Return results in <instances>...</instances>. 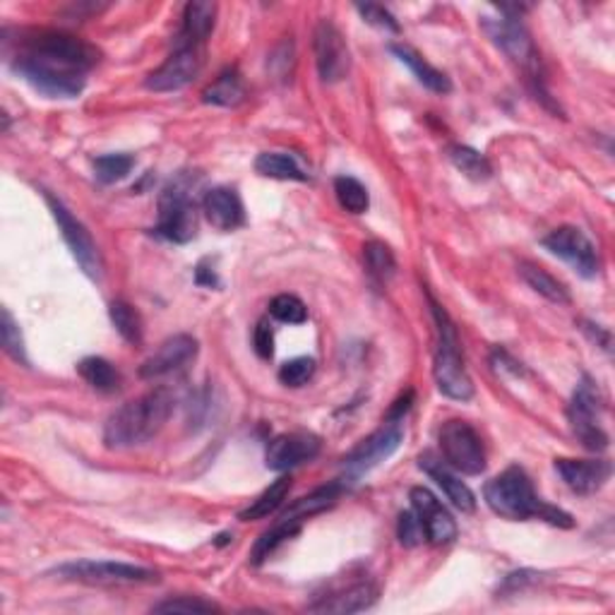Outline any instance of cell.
Wrapping results in <instances>:
<instances>
[{
  "instance_id": "1",
  "label": "cell",
  "mask_w": 615,
  "mask_h": 615,
  "mask_svg": "<svg viewBox=\"0 0 615 615\" xmlns=\"http://www.w3.org/2000/svg\"><path fill=\"white\" fill-rule=\"evenodd\" d=\"M102 52L90 42L66 32H24L20 52L12 58V72L34 92L48 99H75L87 84V72L96 68Z\"/></svg>"
},
{
  "instance_id": "2",
  "label": "cell",
  "mask_w": 615,
  "mask_h": 615,
  "mask_svg": "<svg viewBox=\"0 0 615 615\" xmlns=\"http://www.w3.org/2000/svg\"><path fill=\"white\" fill-rule=\"evenodd\" d=\"M483 498L496 514L512 522L542 520L560 526V529H572L574 526L572 514L544 503L536 496L532 479L522 467H510L503 474H498L493 481H488L483 488Z\"/></svg>"
},
{
  "instance_id": "3",
  "label": "cell",
  "mask_w": 615,
  "mask_h": 615,
  "mask_svg": "<svg viewBox=\"0 0 615 615\" xmlns=\"http://www.w3.org/2000/svg\"><path fill=\"white\" fill-rule=\"evenodd\" d=\"M173 407L175 399L167 387H157V390L123 405L118 411H113L106 421V447L130 449L149 443L164 429L167 421L171 419Z\"/></svg>"
},
{
  "instance_id": "4",
  "label": "cell",
  "mask_w": 615,
  "mask_h": 615,
  "mask_svg": "<svg viewBox=\"0 0 615 615\" xmlns=\"http://www.w3.org/2000/svg\"><path fill=\"white\" fill-rule=\"evenodd\" d=\"M431 312L435 320V358H433V375L435 385L445 397L457 401H469L474 397V383L464 368L462 344L455 322L449 320L445 308H441L431 298Z\"/></svg>"
},
{
  "instance_id": "5",
  "label": "cell",
  "mask_w": 615,
  "mask_h": 615,
  "mask_svg": "<svg viewBox=\"0 0 615 615\" xmlns=\"http://www.w3.org/2000/svg\"><path fill=\"white\" fill-rule=\"evenodd\" d=\"M339 496H342V483H328V486L316 488V491L304 498H298L294 505H288L282 512L277 524L258 538V544L253 546V554H250V562L253 565L265 562L284 542L296 536L300 532V526H304L310 517H316V514L330 510L339 500Z\"/></svg>"
},
{
  "instance_id": "6",
  "label": "cell",
  "mask_w": 615,
  "mask_h": 615,
  "mask_svg": "<svg viewBox=\"0 0 615 615\" xmlns=\"http://www.w3.org/2000/svg\"><path fill=\"white\" fill-rule=\"evenodd\" d=\"M157 236L171 243H191L197 236V209L191 195V183L185 175L171 181L159 197V221Z\"/></svg>"
},
{
  "instance_id": "7",
  "label": "cell",
  "mask_w": 615,
  "mask_h": 615,
  "mask_svg": "<svg viewBox=\"0 0 615 615\" xmlns=\"http://www.w3.org/2000/svg\"><path fill=\"white\" fill-rule=\"evenodd\" d=\"M481 27L488 34V39H491L500 52H503L510 60L517 62V66L529 75V80H534L536 84V94L546 99V92L542 90V75H538V54L532 44L529 32L524 30L520 18L500 12V18H483Z\"/></svg>"
},
{
  "instance_id": "8",
  "label": "cell",
  "mask_w": 615,
  "mask_h": 615,
  "mask_svg": "<svg viewBox=\"0 0 615 615\" xmlns=\"http://www.w3.org/2000/svg\"><path fill=\"white\" fill-rule=\"evenodd\" d=\"M58 580L80 582L92 586H130V584H152L159 580L155 570L140 565L116 562V560H78L66 562L54 570Z\"/></svg>"
},
{
  "instance_id": "9",
  "label": "cell",
  "mask_w": 615,
  "mask_h": 615,
  "mask_svg": "<svg viewBox=\"0 0 615 615\" xmlns=\"http://www.w3.org/2000/svg\"><path fill=\"white\" fill-rule=\"evenodd\" d=\"M601 411H604V399H601L596 383L584 375L572 395L568 419L577 441L592 452H604L608 447V433L601 425Z\"/></svg>"
},
{
  "instance_id": "10",
  "label": "cell",
  "mask_w": 615,
  "mask_h": 615,
  "mask_svg": "<svg viewBox=\"0 0 615 615\" xmlns=\"http://www.w3.org/2000/svg\"><path fill=\"white\" fill-rule=\"evenodd\" d=\"M405 419H390L387 417L383 425L366 441H361L354 449L344 457V474L349 481H358L363 476L371 474L375 467H380L383 462L390 459L405 441V429H401Z\"/></svg>"
},
{
  "instance_id": "11",
  "label": "cell",
  "mask_w": 615,
  "mask_h": 615,
  "mask_svg": "<svg viewBox=\"0 0 615 615\" xmlns=\"http://www.w3.org/2000/svg\"><path fill=\"white\" fill-rule=\"evenodd\" d=\"M441 449L452 469L467 476H479L486 471V449L481 435L467 421L452 419L441 429Z\"/></svg>"
},
{
  "instance_id": "12",
  "label": "cell",
  "mask_w": 615,
  "mask_h": 615,
  "mask_svg": "<svg viewBox=\"0 0 615 615\" xmlns=\"http://www.w3.org/2000/svg\"><path fill=\"white\" fill-rule=\"evenodd\" d=\"M46 203H48V209H52V215L58 224L62 241L68 243L70 253H72L75 260H78V265L82 267V272L94 282L102 280V270H104L102 255H99V248L94 243L92 234L87 231V226L80 219H75L72 212L66 205H62L60 200H56L54 195L46 193Z\"/></svg>"
},
{
  "instance_id": "13",
  "label": "cell",
  "mask_w": 615,
  "mask_h": 615,
  "mask_svg": "<svg viewBox=\"0 0 615 615\" xmlns=\"http://www.w3.org/2000/svg\"><path fill=\"white\" fill-rule=\"evenodd\" d=\"M542 246L550 255L568 262L582 280H594L601 272V260L594 243L589 241L584 231L577 229V226H560V229L550 231L542 241Z\"/></svg>"
},
{
  "instance_id": "14",
  "label": "cell",
  "mask_w": 615,
  "mask_h": 615,
  "mask_svg": "<svg viewBox=\"0 0 615 615\" xmlns=\"http://www.w3.org/2000/svg\"><path fill=\"white\" fill-rule=\"evenodd\" d=\"M200 68H203V46H179L155 72L147 75L145 87L152 92L183 90L197 78Z\"/></svg>"
},
{
  "instance_id": "15",
  "label": "cell",
  "mask_w": 615,
  "mask_h": 615,
  "mask_svg": "<svg viewBox=\"0 0 615 615\" xmlns=\"http://www.w3.org/2000/svg\"><path fill=\"white\" fill-rule=\"evenodd\" d=\"M312 48H316V62L322 82H342L351 68V54L344 42V34L339 32L330 20H322L316 27Z\"/></svg>"
},
{
  "instance_id": "16",
  "label": "cell",
  "mask_w": 615,
  "mask_h": 615,
  "mask_svg": "<svg viewBox=\"0 0 615 615\" xmlns=\"http://www.w3.org/2000/svg\"><path fill=\"white\" fill-rule=\"evenodd\" d=\"M322 449V441L310 431H294V433H282L272 437L267 452H265V464L272 471H292L296 467L312 462Z\"/></svg>"
},
{
  "instance_id": "17",
  "label": "cell",
  "mask_w": 615,
  "mask_h": 615,
  "mask_svg": "<svg viewBox=\"0 0 615 615\" xmlns=\"http://www.w3.org/2000/svg\"><path fill=\"white\" fill-rule=\"evenodd\" d=\"M409 500L413 505V512L423 526L425 538L433 546H445L452 544L457 538V522L452 520V514L447 512V508L437 500L429 488L417 486L409 491Z\"/></svg>"
},
{
  "instance_id": "18",
  "label": "cell",
  "mask_w": 615,
  "mask_h": 615,
  "mask_svg": "<svg viewBox=\"0 0 615 615\" xmlns=\"http://www.w3.org/2000/svg\"><path fill=\"white\" fill-rule=\"evenodd\" d=\"M195 356H197V339L191 334H173L167 339V342H161L155 354L143 363L140 375L147 380L161 378V375L185 368L187 363L195 361Z\"/></svg>"
},
{
  "instance_id": "19",
  "label": "cell",
  "mask_w": 615,
  "mask_h": 615,
  "mask_svg": "<svg viewBox=\"0 0 615 615\" xmlns=\"http://www.w3.org/2000/svg\"><path fill=\"white\" fill-rule=\"evenodd\" d=\"M556 471L577 496H594L611 479L613 467L606 459H556Z\"/></svg>"
},
{
  "instance_id": "20",
  "label": "cell",
  "mask_w": 615,
  "mask_h": 615,
  "mask_svg": "<svg viewBox=\"0 0 615 615\" xmlns=\"http://www.w3.org/2000/svg\"><path fill=\"white\" fill-rule=\"evenodd\" d=\"M378 599V586L368 580L351 582L344 589H337L324 596H318L316 604H310V613H358L366 611Z\"/></svg>"
},
{
  "instance_id": "21",
  "label": "cell",
  "mask_w": 615,
  "mask_h": 615,
  "mask_svg": "<svg viewBox=\"0 0 615 615\" xmlns=\"http://www.w3.org/2000/svg\"><path fill=\"white\" fill-rule=\"evenodd\" d=\"M203 209L207 221L219 231H236L246 224V209L234 187H212L203 200Z\"/></svg>"
},
{
  "instance_id": "22",
  "label": "cell",
  "mask_w": 615,
  "mask_h": 615,
  "mask_svg": "<svg viewBox=\"0 0 615 615\" xmlns=\"http://www.w3.org/2000/svg\"><path fill=\"white\" fill-rule=\"evenodd\" d=\"M419 467L431 476V479L443 488V493L447 496V500L452 505H455L457 510H462V512H474L476 510V496L471 493V488L464 483L459 476H455L452 474L445 464L441 462V459H435L433 455H429V452H425V455H421L419 457Z\"/></svg>"
},
{
  "instance_id": "23",
  "label": "cell",
  "mask_w": 615,
  "mask_h": 615,
  "mask_svg": "<svg viewBox=\"0 0 615 615\" xmlns=\"http://www.w3.org/2000/svg\"><path fill=\"white\" fill-rule=\"evenodd\" d=\"M217 5L209 0H193L185 5L183 27L179 34V46H203L207 36L215 30Z\"/></svg>"
},
{
  "instance_id": "24",
  "label": "cell",
  "mask_w": 615,
  "mask_h": 615,
  "mask_svg": "<svg viewBox=\"0 0 615 615\" xmlns=\"http://www.w3.org/2000/svg\"><path fill=\"white\" fill-rule=\"evenodd\" d=\"M390 52L399 62H405V66L413 72V78H417L425 87V90H431L433 94H449L452 92V82H449L447 75L443 70L433 68L431 62L425 60L421 54L413 52L411 46L392 44Z\"/></svg>"
},
{
  "instance_id": "25",
  "label": "cell",
  "mask_w": 615,
  "mask_h": 615,
  "mask_svg": "<svg viewBox=\"0 0 615 615\" xmlns=\"http://www.w3.org/2000/svg\"><path fill=\"white\" fill-rule=\"evenodd\" d=\"M288 491H292V476H280L267 491H262L258 500H253V505H248L238 520L241 522H255V520H267L272 517L274 512L282 508V503L286 500Z\"/></svg>"
},
{
  "instance_id": "26",
  "label": "cell",
  "mask_w": 615,
  "mask_h": 615,
  "mask_svg": "<svg viewBox=\"0 0 615 615\" xmlns=\"http://www.w3.org/2000/svg\"><path fill=\"white\" fill-rule=\"evenodd\" d=\"M246 99V87L241 75L236 70H224L219 78L212 82L207 90L203 92V102L212 104V106H224V109H231L238 106Z\"/></svg>"
},
{
  "instance_id": "27",
  "label": "cell",
  "mask_w": 615,
  "mask_h": 615,
  "mask_svg": "<svg viewBox=\"0 0 615 615\" xmlns=\"http://www.w3.org/2000/svg\"><path fill=\"white\" fill-rule=\"evenodd\" d=\"M520 274H522V280L534 288L536 294H542L544 298H548L550 304H558V306L570 304V292H568V288H565V284L558 282L554 274L546 272L544 267L534 265V262H522Z\"/></svg>"
},
{
  "instance_id": "28",
  "label": "cell",
  "mask_w": 615,
  "mask_h": 615,
  "mask_svg": "<svg viewBox=\"0 0 615 615\" xmlns=\"http://www.w3.org/2000/svg\"><path fill=\"white\" fill-rule=\"evenodd\" d=\"M78 373L82 375V380L87 385H92L94 390L111 395L121 387V373L116 371L113 363H109L102 356H87L78 363Z\"/></svg>"
},
{
  "instance_id": "29",
  "label": "cell",
  "mask_w": 615,
  "mask_h": 615,
  "mask_svg": "<svg viewBox=\"0 0 615 615\" xmlns=\"http://www.w3.org/2000/svg\"><path fill=\"white\" fill-rule=\"evenodd\" d=\"M255 171L265 179L274 181H308V173L300 169L298 161L292 155L284 152H265L255 159Z\"/></svg>"
},
{
  "instance_id": "30",
  "label": "cell",
  "mask_w": 615,
  "mask_h": 615,
  "mask_svg": "<svg viewBox=\"0 0 615 615\" xmlns=\"http://www.w3.org/2000/svg\"><path fill=\"white\" fill-rule=\"evenodd\" d=\"M363 260H366L368 277L375 284L385 286L397 274V260L392 255V250L380 241L366 243V248H363Z\"/></svg>"
},
{
  "instance_id": "31",
  "label": "cell",
  "mask_w": 615,
  "mask_h": 615,
  "mask_svg": "<svg viewBox=\"0 0 615 615\" xmlns=\"http://www.w3.org/2000/svg\"><path fill=\"white\" fill-rule=\"evenodd\" d=\"M109 316H111L113 328L121 332L125 342L143 344L145 322L140 318V312H137L130 304H125V300H113V304L109 306Z\"/></svg>"
},
{
  "instance_id": "32",
  "label": "cell",
  "mask_w": 615,
  "mask_h": 615,
  "mask_svg": "<svg viewBox=\"0 0 615 615\" xmlns=\"http://www.w3.org/2000/svg\"><path fill=\"white\" fill-rule=\"evenodd\" d=\"M449 159H452V164H455L471 181H488L493 173L491 161L467 145L449 147Z\"/></svg>"
},
{
  "instance_id": "33",
  "label": "cell",
  "mask_w": 615,
  "mask_h": 615,
  "mask_svg": "<svg viewBox=\"0 0 615 615\" xmlns=\"http://www.w3.org/2000/svg\"><path fill=\"white\" fill-rule=\"evenodd\" d=\"M334 193L342 209L351 212V215H363L371 207V195L366 191V185L361 181L351 179V175H339L334 179Z\"/></svg>"
},
{
  "instance_id": "34",
  "label": "cell",
  "mask_w": 615,
  "mask_h": 615,
  "mask_svg": "<svg viewBox=\"0 0 615 615\" xmlns=\"http://www.w3.org/2000/svg\"><path fill=\"white\" fill-rule=\"evenodd\" d=\"M135 167V159L130 155H104L94 159V175L99 183L111 185L123 181Z\"/></svg>"
},
{
  "instance_id": "35",
  "label": "cell",
  "mask_w": 615,
  "mask_h": 615,
  "mask_svg": "<svg viewBox=\"0 0 615 615\" xmlns=\"http://www.w3.org/2000/svg\"><path fill=\"white\" fill-rule=\"evenodd\" d=\"M0 339H3V349L10 358H15L22 366H30L27 349H24V339L18 328L15 318L10 316V310L3 308V320H0Z\"/></svg>"
},
{
  "instance_id": "36",
  "label": "cell",
  "mask_w": 615,
  "mask_h": 615,
  "mask_svg": "<svg viewBox=\"0 0 615 615\" xmlns=\"http://www.w3.org/2000/svg\"><path fill=\"white\" fill-rule=\"evenodd\" d=\"M270 316L277 318L280 322L288 324H300L308 318V308L304 300L294 294H280L277 298H272L270 304Z\"/></svg>"
},
{
  "instance_id": "37",
  "label": "cell",
  "mask_w": 615,
  "mask_h": 615,
  "mask_svg": "<svg viewBox=\"0 0 615 615\" xmlns=\"http://www.w3.org/2000/svg\"><path fill=\"white\" fill-rule=\"evenodd\" d=\"M312 375H316V358H310V356L292 358L280 368V380L286 387H304Z\"/></svg>"
},
{
  "instance_id": "38",
  "label": "cell",
  "mask_w": 615,
  "mask_h": 615,
  "mask_svg": "<svg viewBox=\"0 0 615 615\" xmlns=\"http://www.w3.org/2000/svg\"><path fill=\"white\" fill-rule=\"evenodd\" d=\"M155 613H219V608L209 601L193 599V596H181V599H169L161 601L152 608Z\"/></svg>"
},
{
  "instance_id": "39",
  "label": "cell",
  "mask_w": 615,
  "mask_h": 615,
  "mask_svg": "<svg viewBox=\"0 0 615 615\" xmlns=\"http://www.w3.org/2000/svg\"><path fill=\"white\" fill-rule=\"evenodd\" d=\"M358 10V15L366 20L368 24H373V27H378L383 32H390V34H399L401 27H399V22L395 20V15L390 10H385L383 5H375V3H358L356 5Z\"/></svg>"
},
{
  "instance_id": "40",
  "label": "cell",
  "mask_w": 615,
  "mask_h": 615,
  "mask_svg": "<svg viewBox=\"0 0 615 615\" xmlns=\"http://www.w3.org/2000/svg\"><path fill=\"white\" fill-rule=\"evenodd\" d=\"M423 526L417 517V512H401L399 522H397V538L401 546L413 548L423 542Z\"/></svg>"
},
{
  "instance_id": "41",
  "label": "cell",
  "mask_w": 615,
  "mask_h": 615,
  "mask_svg": "<svg viewBox=\"0 0 615 615\" xmlns=\"http://www.w3.org/2000/svg\"><path fill=\"white\" fill-rule=\"evenodd\" d=\"M253 344L260 358H272L274 356V332L270 328L267 320H260L255 334H253Z\"/></svg>"
}]
</instances>
